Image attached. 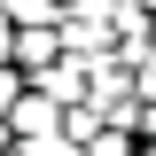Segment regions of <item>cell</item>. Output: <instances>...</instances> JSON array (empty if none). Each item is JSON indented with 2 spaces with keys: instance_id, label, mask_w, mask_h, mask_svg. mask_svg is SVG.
<instances>
[{
  "instance_id": "cell-8",
  "label": "cell",
  "mask_w": 156,
  "mask_h": 156,
  "mask_svg": "<svg viewBox=\"0 0 156 156\" xmlns=\"http://www.w3.org/2000/svg\"><path fill=\"white\" fill-rule=\"evenodd\" d=\"M0 156H8V148H0Z\"/></svg>"
},
{
  "instance_id": "cell-4",
  "label": "cell",
  "mask_w": 156,
  "mask_h": 156,
  "mask_svg": "<svg viewBox=\"0 0 156 156\" xmlns=\"http://www.w3.org/2000/svg\"><path fill=\"white\" fill-rule=\"evenodd\" d=\"M16 94H23V70L8 62V70H0V125H8V109H16Z\"/></svg>"
},
{
  "instance_id": "cell-3",
  "label": "cell",
  "mask_w": 156,
  "mask_h": 156,
  "mask_svg": "<svg viewBox=\"0 0 156 156\" xmlns=\"http://www.w3.org/2000/svg\"><path fill=\"white\" fill-rule=\"evenodd\" d=\"M8 62H16L23 78H39L47 62H62V39H55V23H31V31H16V55H8Z\"/></svg>"
},
{
  "instance_id": "cell-1",
  "label": "cell",
  "mask_w": 156,
  "mask_h": 156,
  "mask_svg": "<svg viewBox=\"0 0 156 156\" xmlns=\"http://www.w3.org/2000/svg\"><path fill=\"white\" fill-rule=\"evenodd\" d=\"M47 133H62V109H55L47 94H31V86H23V94H16V109H8V148L47 140Z\"/></svg>"
},
{
  "instance_id": "cell-5",
  "label": "cell",
  "mask_w": 156,
  "mask_h": 156,
  "mask_svg": "<svg viewBox=\"0 0 156 156\" xmlns=\"http://www.w3.org/2000/svg\"><path fill=\"white\" fill-rule=\"evenodd\" d=\"M8 55H16V23L0 16V70H8Z\"/></svg>"
},
{
  "instance_id": "cell-7",
  "label": "cell",
  "mask_w": 156,
  "mask_h": 156,
  "mask_svg": "<svg viewBox=\"0 0 156 156\" xmlns=\"http://www.w3.org/2000/svg\"><path fill=\"white\" fill-rule=\"evenodd\" d=\"M55 8H70V0H55Z\"/></svg>"
},
{
  "instance_id": "cell-6",
  "label": "cell",
  "mask_w": 156,
  "mask_h": 156,
  "mask_svg": "<svg viewBox=\"0 0 156 156\" xmlns=\"http://www.w3.org/2000/svg\"><path fill=\"white\" fill-rule=\"evenodd\" d=\"M133 8H140V16H148V23H156V0H133Z\"/></svg>"
},
{
  "instance_id": "cell-2",
  "label": "cell",
  "mask_w": 156,
  "mask_h": 156,
  "mask_svg": "<svg viewBox=\"0 0 156 156\" xmlns=\"http://www.w3.org/2000/svg\"><path fill=\"white\" fill-rule=\"evenodd\" d=\"M23 86H31V94H47L55 109H78V101H86V62L62 55V62H47L39 78H23Z\"/></svg>"
}]
</instances>
